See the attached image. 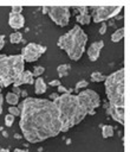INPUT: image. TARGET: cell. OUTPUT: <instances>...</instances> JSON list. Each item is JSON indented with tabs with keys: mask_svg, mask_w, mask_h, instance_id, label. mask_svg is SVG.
Listing matches in <instances>:
<instances>
[{
	"mask_svg": "<svg viewBox=\"0 0 130 152\" xmlns=\"http://www.w3.org/2000/svg\"><path fill=\"white\" fill-rule=\"evenodd\" d=\"M18 107L20 108L19 127L28 142L37 144L61 132L59 110L53 101L26 97Z\"/></svg>",
	"mask_w": 130,
	"mask_h": 152,
	"instance_id": "6da1fadb",
	"label": "cell"
},
{
	"mask_svg": "<svg viewBox=\"0 0 130 152\" xmlns=\"http://www.w3.org/2000/svg\"><path fill=\"white\" fill-rule=\"evenodd\" d=\"M53 102L59 110L61 132H67L83 121L87 114L93 115L95 109L100 103V99L95 90L85 89L77 95L60 94Z\"/></svg>",
	"mask_w": 130,
	"mask_h": 152,
	"instance_id": "7a4b0ae2",
	"label": "cell"
},
{
	"mask_svg": "<svg viewBox=\"0 0 130 152\" xmlns=\"http://www.w3.org/2000/svg\"><path fill=\"white\" fill-rule=\"evenodd\" d=\"M87 43V34L79 25H74L69 32L59 37L57 45L66 52V55L72 61H78L82 58L85 45Z\"/></svg>",
	"mask_w": 130,
	"mask_h": 152,
	"instance_id": "3957f363",
	"label": "cell"
},
{
	"mask_svg": "<svg viewBox=\"0 0 130 152\" xmlns=\"http://www.w3.org/2000/svg\"><path fill=\"white\" fill-rule=\"evenodd\" d=\"M104 87L109 106L124 108V68L106 76L104 80Z\"/></svg>",
	"mask_w": 130,
	"mask_h": 152,
	"instance_id": "277c9868",
	"label": "cell"
},
{
	"mask_svg": "<svg viewBox=\"0 0 130 152\" xmlns=\"http://www.w3.org/2000/svg\"><path fill=\"white\" fill-rule=\"evenodd\" d=\"M25 62L20 55H1L0 53V87L6 88L15 81L24 71Z\"/></svg>",
	"mask_w": 130,
	"mask_h": 152,
	"instance_id": "5b68a950",
	"label": "cell"
},
{
	"mask_svg": "<svg viewBox=\"0 0 130 152\" xmlns=\"http://www.w3.org/2000/svg\"><path fill=\"white\" fill-rule=\"evenodd\" d=\"M123 8V5L118 6H97L92 7V14H91V20L95 23H104L108 19L113 18L117 15L121 10Z\"/></svg>",
	"mask_w": 130,
	"mask_h": 152,
	"instance_id": "8992f818",
	"label": "cell"
},
{
	"mask_svg": "<svg viewBox=\"0 0 130 152\" xmlns=\"http://www.w3.org/2000/svg\"><path fill=\"white\" fill-rule=\"evenodd\" d=\"M47 14L51 20L60 27H65L69 24L71 17L70 7L67 6H50L47 10Z\"/></svg>",
	"mask_w": 130,
	"mask_h": 152,
	"instance_id": "52a82bcc",
	"label": "cell"
},
{
	"mask_svg": "<svg viewBox=\"0 0 130 152\" xmlns=\"http://www.w3.org/2000/svg\"><path fill=\"white\" fill-rule=\"evenodd\" d=\"M46 46L45 45H40V44H37V43H28L22 50H21V57L24 59V62H28V63H32V62H35L39 59V57L45 53L46 51Z\"/></svg>",
	"mask_w": 130,
	"mask_h": 152,
	"instance_id": "ba28073f",
	"label": "cell"
},
{
	"mask_svg": "<svg viewBox=\"0 0 130 152\" xmlns=\"http://www.w3.org/2000/svg\"><path fill=\"white\" fill-rule=\"evenodd\" d=\"M104 48V42L103 40H97V42H93L89 49H87V57L91 62H95L99 58V55H100V51L102 49Z\"/></svg>",
	"mask_w": 130,
	"mask_h": 152,
	"instance_id": "9c48e42d",
	"label": "cell"
},
{
	"mask_svg": "<svg viewBox=\"0 0 130 152\" xmlns=\"http://www.w3.org/2000/svg\"><path fill=\"white\" fill-rule=\"evenodd\" d=\"M8 25L13 30H20L25 25V17L22 15V13L17 14V13L11 12L9 15H8Z\"/></svg>",
	"mask_w": 130,
	"mask_h": 152,
	"instance_id": "30bf717a",
	"label": "cell"
},
{
	"mask_svg": "<svg viewBox=\"0 0 130 152\" xmlns=\"http://www.w3.org/2000/svg\"><path fill=\"white\" fill-rule=\"evenodd\" d=\"M34 83V77L32 75V71L24 70L13 82V87H19L21 84H33Z\"/></svg>",
	"mask_w": 130,
	"mask_h": 152,
	"instance_id": "8fae6325",
	"label": "cell"
},
{
	"mask_svg": "<svg viewBox=\"0 0 130 152\" xmlns=\"http://www.w3.org/2000/svg\"><path fill=\"white\" fill-rule=\"evenodd\" d=\"M108 113L111 115V118L115 121H117L121 125H124V108H116V107L109 106Z\"/></svg>",
	"mask_w": 130,
	"mask_h": 152,
	"instance_id": "7c38bea8",
	"label": "cell"
},
{
	"mask_svg": "<svg viewBox=\"0 0 130 152\" xmlns=\"http://www.w3.org/2000/svg\"><path fill=\"white\" fill-rule=\"evenodd\" d=\"M86 10H89L87 7H85V6H82V7H79V14L77 15V21L80 24V25H87V24H90V21H91V15L87 13V11Z\"/></svg>",
	"mask_w": 130,
	"mask_h": 152,
	"instance_id": "4fadbf2b",
	"label": "cell"
},
{
	"mask_svg": "<svg viewBox=\"0 0 130 152\" xmlns=\"http://www.w3.org/2000/svg\"><path fill=\"white\" fill-rule=\"evenodd\" d=\"M34 93L37 95H41L44 93H46L47 90V84L45 83L43 77H37V80L34 81Z\"/></svg>",
	"mask_w": 130,
	"mask_h": 152,
	"instance_id": "5bb4252c",
	"label": "cell"
},
{
	"mask_svg": "<svg viewBox=\"0 0 130 152\" xmlns=\"http://www.w3.org/2000/svg\"><path fill=\"white\" fill-rule=\"evenodd\" d=\"M5 99H6V102H7L8 104H11V106H15V104L19 103V96H18L17 94L12 93V91L7 93L6 96H5Z\"/></svg>",
	"mask_w": 130,
	"mask_h": 152,
	"instance_id": "9a60e30c",
	"label": "cell"
},
{
	"mask_svg": "<svg viewBox=\"0 0 130 152\" xmlns=\"http://www.w3.org/2000/svg\"><path fill=\"white\" fill-rule=\"evenodd\" d=\"M71 70V65L70 64H60L58 68H57V72L59 75V77H65L69 75Z\"/></svg>",
	"mask_w": 130,
	"mask_h": 152,
	"instance_id": "2e32d148",
	"label": "cell"
},
{
	"mask_svg": "<svg viewBox=\"0 0 130 152\" xmlns=\"http://www.w3.org/2000/svg\"><path fill=\"white\" fill-rule=\"evenodd\" d=\"M123 37H124V27H119V28H117V30L111 34V40H112L113 43H117V42L122 40Z\"/></svg>",
	"mask_w": 130,
	"mask_h": 152,
	"instance_id": "e0dca14e",
	"label": "cell"
},
{
	"mask_svg": "<svg viewBox=\"0 0 130 152\" xmlns=\"http://www.w3.org/2000/svg\"><path fill=\"white\" fill-rule=\"evenodd\" d=\"M102 135L104 139L106 138H111L113 135V127L110 126V125H104L102 127Z\"/></svg>",
	"mask_w": 130,
	"mask_h": 152,
	"instance_id": "ac0fdd59",
	"label": "cell"
},
{
	"mask_svg": "<svg viewBox=\"0 0 130 152\" xmlns=\"http://www.w3.org/2000/svg\"><path fill=\"white\" fill-rule=\"evenodd\" d=\"M9 42L12 44H19L20 42H22V34L19 31H15L13 33L9 34Z\"/></svg>",
	"mask_w": 130,
	"mask_h": 152,
	"instance_id": "d6986e66",
	"label": "cell"
},
{
	"mask_svg": "<svg viewBox=\"0 0 130 152\" xmlns=\"http://www.w3.org/2000/svg\"><path fill=\"white\" fill-rule=\"evenodd\" d=\"M105 75H103L102 72H99V71H95V72H92L91 74V76H90V80H91V82H104V80H105Z\"/></svg>",
	"mask_w": 130,
	"mask_h": 152,
	"instance_id": "ffe728a7",
	"label": "cell"
},
{
	"mask_svg": "<svg viewBox=\"0 0 130 152\" xmlns=\"http://www.w3.org/2000/svg\"><path fill=\"white\" fill-rule=\"evenodd\" d=\"M8 114L13 115L14 118L15 116H20V108L15 107V106H9L8 107Z\"/></svg>",
	"mask_w": 130,
	"mask_h": 152,
	"instance_id": "44dd1931",
	"label": "cell"
},
{
	"mask_svg": "<svg viewBox=\"0 0 130 152\" xmlns=\"http://www.w3.org/2000/svg\"><path fill=\"white\" fill-rule=\"evenodd\" d=\"M44 71H45V68L41 66V65H38V66H34L32 75H33V77H39V76H41V74Z\"/></svg>",
	"mask_w": 130,
	"mask_h": 152,
	"instance_id": "7402d4cb",
	"label": "cell"
},
{
	"mask_svg": "<svg viewBox=\"0 0 130 152\" xmlns=\"http://www.w3.org/2000/svg\"><path fill=\"white\" fill-rule=\"evenodd\" d=\"M13 122H14V116L13 115H11V114L5 115V125L7 127H11L13 125Z\"/></svg>",
	"mask_w": 130,
	"mask_h": 152,
	"instance_id": "603a6c76",
	"label": "cell"
},
{
	"mask_svg": "<svg viewBox=\"0 0 130 152\" xmlns=\"http://www.w3.org/2000/svg\"><path fill=\"white\" fill-rule=\"evenodd\" d=\"M89 86V83H87V81H85V80H82V81H79V82H77L76 83V90H79L80 88H85V87H87Z\"/></svg>",
	"mask_w": 130,
	"mask_h": 152,
	"instance_id": "cb8c5ba5",
	"label": "cell"
},
{
	"mask_svg": "<svg viewBox=\"0 0 130 152\" xmlns=\"http://www.w3.org/2000/svg\"><path fill=\"white\" fill-rule=\"evenodd\" d=\"M12 13H17V14H20L22 12V7L21 6H12Z\"/></svg>",
	"mask_w": 130,
	"mask_h": 152,
	"instance_id": "d4e9b609",
	"label": "cell"
},
{
	"mask_svg": "<svg viewBox=\"0 0 130 152\" xmlns=\"http://www.w3.org/2000/svg\"><path fill=\"white\" fill-rule=\"evenodd\" d=\"M58 91L59 93H63V94H71V90H67V89H65L61 84L58 87Z\"/></svg>",
	"mask_w": 130,
	"mask_h": 152,
	"instance_id": "484cf974",
	"label": "cell"
},
{
	"mask_svg": "<svg viewBox=\"0 0 130 152\" xmlns=\"http://www.w3.org/2000/svg\"><path fill=\"white\" fill-rule=\"evenodd\" d=\"M51 87H59L60 86V81L59 80H52V81H50V83H48Z\"/></svg>",
	"mask_w": 130,
	"mask_h": 152,
	"instance_id": "4316f807",
	"label": "cell"
},
{
	"mask_svg": "<svg viewBox=\"0 0 130 152\" xmlns=\"http://www.w3.org/2000/svg\"><path fill=\"white\" fill-rule=\"evenodd\" d=\"M4 46H5V36L0 34V52L4 49Z\"/></svg>",
	"mask_w": 130,
	"mask_h": 152,
	"instance_id": "83f0119b",
	"label": "cell"
},
{
	"mask_svg": "<svg viewBox=\"0 0 130 152\" xmlns=\"http://www.w3.org/2000/svg\"><path fill=\"white\" fill-rule=\"evenodd\" d=\"M105 32H106V24L103 23L102 26H100V28H99V33H100V34H104Z\"/></svg>",
	"mask_w": 130,
	"mask_h": 152,
	"instance_id": "f1b7e54d",
	"label": "cell"
},
{
	"mask_svg": "<svg viewBox=\"0 0 130 152\" xmlns=\"http://www.w3.org/2000/svg\"><path fill=\"white\" fill-rule=\"evenodd\" d=\"M58 96H59V95H58L57 93H52V94L50 95V99H48V100H51V101H56V100L58 99Z\"/></svg>",
	"mask_w": 130,
	"mask_h": 152,
	"instance_id": "f546056e",
	"label": "cell"
},
{
	"mask_svg": "<svg viewBox=\"0 0 130 152\" xmlns=\"http://www.w3.org/2000/svg\"><path fill=\"white\" fill-rule=\"evenodd\" d=\"M2 103H4V96L0 94V115L2 113Z\"/></svg>",
	"mask_w": 130,
	"mask_h": 152,
	"instance_id": "4dcf8cb0",
	"label": "cell"
},
{
	"mask_svg": "<svg viewBox=\"0 0 130 152\" xmlns=\"http://www.w3.org/2000/svg\"><path fill=\"white\" fill-rule=\"evenodd\" d=\"M12 93H14V94H17V95L19 96V95H20V90H19V87H14Z\"/></svg>",
	"mask_w": 130,
	"mask_h": 152,
	"instance_id": "1f68e13d",
	"label": "cell"
},
{
	"mask_svg": "<svg viewBox=\"0 0 130 152\" xmlns=\"http://www.w3.org/2000/svg\"><path fill=\"white\" fill-rule=\"evenodd\" d=\"M13 152H28L27 150H22V148H14Z\"/></svg>",
	"mask_w": 130,
	"mask_h": 152,
	"instance_id": "d6a6232c",
	"label": "cell"
},
{
	"mask_svg": "<svg viewBox=\"0 0 130 152\" xmlns=\"http://www.w3.org/2000/svg\"><path fill=\"white\" fill-rule=\"evenodd\" d=\"M0 152H9V150L8 148H1Z\"/></svg>",
	"mask_w": 130,
	"mask_h": 152,
	"instance_id": "836d02e7",
	"label": "cell"
},
{
	"mask_svg": "<svg viewBox=\"0 0 130 152\" xmlns=\"http://www.w3.org/2000/svg\"><path fill=\"white\" fill-rule=\"evenodd\" d=\"M43 10H44V11H43L44 13H47V10H48V7H46V6H45V7H43Z\"/></svg>",
	"mask_w": 130,
	"mask_h": 152,
	"instance_id": "e575fe53",
	"label": "cell"
},
{
	"mask_svg": "<svg viewBox=\"0 0 130 152\" xmlns=\"http://www.w3.org/2000/svg\"><path fill=\"white\" fill-rule=\"evenodd\" d=\"M0 94H1V87H0Z\"/></svg>",
	"mask_w": 130,
	"mask_h": 152,
	"instance_id": "d590c367",
	"label": "cell"
}]
</instances>
